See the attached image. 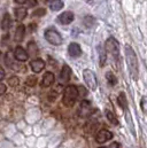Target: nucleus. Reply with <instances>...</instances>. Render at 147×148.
I'll return each instance as SVG.
<instances>
[{
    "label": "nucleus",
    "mask_w": 147,
    "mask_h": 148,
    "mask_svg": "<svg viewBox=\"0 0 147 148\" xmlns=\"http://www.w3.org/2000/svg\"><path fill=\"white\" fill-rule=\"evenodd\" d=\"M37 82H38V79H37V77L36 76H29L28 77V79L25 80V84L28 85V86H35L37 84Z\"/></svg>",
    "instance_id": "nucleus-25"
},
{
    "label": "nucleus",
    "mask_w": 147,
    "mask_h": 148,
    "mask_svg": "<svg viewBox=\"0 0 147 148\" xmlns=\"http://www.w3.org/2000/svg\"><path fill=\"white\" fill-rule=\"evenodd\" d=\"M3 78H5V71H3L2 68H0V82H1Z\"/></svg>",
    "instance_id": "nucleus-33"
},
{
    "label": "nucleus",
    "mask_w": 147,
    "mask_h": 148,
    "mask_svg": "<svg viewBox=\"0 0 147 148\" xmlns=\"http://www.w3.org/2000/svg\"><path fill=\"white\" fill-rule=\"evenodd\" d=\"M105 47H106V52L110 53L116 60L120 58V44L114 37H109L106 40Z\"/></svg>",
    "instance_id": "nucleus-3"
},
{
    "label": "nucleus",
    "mask_w": 147,
    "mask_h": 148,
    "mask_svg": "<svg viewBox=\"0 0 147 148\" xmlns=\"http://www.w3.org/2000/svg\"><path fill=\"white\" fill-rule=\"evenodd\" d=\"M14 56H15V59H16L17 61H27L28 58H29L28 52H27L23 47H21V46H17V47L15 48V51H14Z\"/></svg>",
    "instance_id": "nucleus-8"
},
{
    "label": "nucleus",
    "mask_w": 147,
    "mask_h": 148,
    "mask_svg": "<svg viewBox=\"0 0 147 148\" xmlns=\"http://www.w3.org/2000/svg\"><path fill=\"white\" fill-rule=\"evenodd\" d=\"M19 83H20V79H19V77H16V76H13V77H10L9 79H8V84H9V86H17L19 85Z\"/></svg>",
    "instance_id": "nucleus-26"
},
{
    "label": "nucleus",
    "mask_w": 147,
    "mask_h": 148,
    "mask_svg": "<svg viewBox=\"0 0 147 148\" xmlns=\"http://www.w3.org/2000/svg\"><path fill=\"white\" fill-rule=\"evenodd\" d=\"M140 107H142V110L144 111L145 114H147V97L144 95L142 98V101H140Z\"/></svg>",
    "instance_id": "nucleus-27"
},
{
    "label": "nucleus",
    "mask_w": 147,
    "mask_h": 148,
    "mask_svg": "<svg viewBox=\"0 0 147 148\" xmlns=\"http://www.w3.org/2000/svg\"><path fill=\"white\" fill-rule=\"evenodd\" d=\"M109 148H120V144H118V143H116V141H114V143H111V144H110Z\"/></svg>",
    "instance_id": "nucleus-31"
},
{
    "label": "nucleus",
    "mask_w": 147,
    "mask_h": 148,
    "mask_svg": "<svg viewBox=\"0 0 147 148\" xmlns=\"http://www.w3.org/2000/svg\"><path fill=\"white\" fill-rule=\"evenodd\" d=\"M10 27H12V17L8 13H6L2 17V21H1V29L2 30H8Z\"/></svg>",
    "instance_id": "nucleus-17"
},
{
    "label": "nucleus",
    "mask_w": 147,
    "mask_h": 148,
    "mask_svg": "<svg viewBox=\"0 0 147 148\" xmlns=\"http://www.w3.org/2000/svg\"><path fill=\"white\" fill-rule=\"evenodd\" d=\"M38 54V47L35 41H30L28 44V55L30 56H36Z\"/></svg>",
    "instance_id": "nucleus-19"
},
{
    "label": "nucleus",
    "mask_w": 147,
    "mask_h": 148,
    "mask_svg": "<svg viewBox=\"0 0 147 148\" xmlns=\"http://www.w3.org/2000/svg\"><path fill=\"white\" fill-rule=\"evenodd\" d=\"M74 18H75L74 13H71V12H65V13H62V14L59 15V17H58V22H59L60 24L68 25V24H70V23L73 22Z\"/></svg>",
    "instance_id": "nucleus-7"
},
{
    "label": "nucleus",
    "mask_w": 147,
    "mask_h": 148,
    "mask_svg": "<svg viewBox=\"0 0 147 148\" xmlns=\"http://www.w3.org/2000/svg\"><path fill=\"white\" fill-rule=\"evenodd\" d=\"M45 39L49 44H52L54 46H59V45L62 44V37H61V35L56 30H54V29H47L45 31Z\"/></svg>",
    "instance_id": "nucleus-4"
},
{
    "label": "nucleus",
    "mask_w": 147,
    "mask_h": 148,
    "mask_svg": "<svg viewBox=\"0 0 147 148\" xmlns=\"http://www.w3.org/2000/svg\"><path fill=\"white\" fill-rule=\"evenodd\" d=\"M49 7H51V9H52L53 12H58V10L62 9L63 2H62V0H52V1L49 2Z\"/></svg>",
    "instance_id": "nucleus-20"
},
{
    "label": "nucleus",
    "mask_w": 147,
    "mask_h": 148,
    "mask_svg": "<svg viewBox=\"0 0 147 148\" xmlns=\"http://www.w3.org/2000/svg\"><path fill=\"white\" fill-rule=\"evenodd\" d=\"M125 55H126V63L129 67V73L131 75L133 80H138V59L135 53V51L131 48V46H125Z\"/></svg>",
    "instance_id": "nucleus-1"
},
{
    "label": "nucleus",
    "mask_w": 147,
    "mask_h": 148,
    "mask_svg": "<svg viewBox=\"0 0 147 148\" xmlns=\"http://www.w3.org/2000/svg\"><path fill=\"white\" fill-rule=\"evenodd\" d=\"M94 23H95V20H94V17H92V16H86V17L84 18V24H85V27H87V28H92V27L94 25Z\"/></svg>",
    "instance_id": "nucleus-24"
},
{
    "label": "nucleus",
    "mask_w": 147,
    "mask_h": 148,
    "mask_svg": "<svg viewBox=\"0 0 147 148\" xmlns=\"http://www.w3.org/2000/svg\"><path fill=\"white\" fill-rule=\"evenodd\" d=\"M77 91H78V97L82 95V97H85L87 95V91L84 86H77Z\"/></svg>",
    "instance_id": "nucleus-28"
},
{
    "label": "nucleus",
    "mask_w": 147,
    "mask_h": 148,
    "mask_svg": "<svg viewBox=\"0 0 147 148\" xmlns=\"http://www.w3.org/2000/svg\"><path fill=\"white\" fill-rule=\"evenodd\" d=\"M27 3H28V7H34L37 3V0H28Z\"/></svg>",
    "instance_id": "nucleus-30"
},
{
    "label": "nucleus",
    "mask_w": 147,
    "mask_h": 148,
    "mask_svg": "<svg viewBox=\"0 0 147 148\" xmlns=\"http://www.w3.org/2000/svg\"><path fill=\"white\" fill-rule=\"evenodd\" d=\"M14 13H15V18H16L17 21H22V20L25 18V16H27V14H28V10H27V8H24V7H19V8H16V9L14 10Z\"/></svg>",
    "instance_id": "nucleus-16"
},
{
    "label": "nucleus",
    "mask_w": 147,
    "mask_h": 148,
    "mask_svg": "<svg viewBox=\"0 0 147 148\" xmlns=\"http://www.w3.org/2000/svg\"><path fill=\"white\" fill-rule=\"evenodd\" d=\"M68 53L71 58H78L82 55V49H80V46L77 44V42H71L68 47Z\"/></svg>",
    "instance_id": "nucleus-11"
},
{
    "label": "nucleus",
    "mask_w": 147,
    "mask_h": 148,
    "mask_svg": "<svg viewBox=\"0 0 147 148\" xmlns=\"http://www.w3.org/2000/svg\"><path fill=\"white\" fill-rule=\"evenodd\" d=\"M28 0H15V2L16 3H20V5H22V3H25Z\"/></svg>",
    "instance_id": "nucleus-34"
},
{
    "label": "nucleus",
    "mask_w": 147,
    "mask_h": 148,
    "mask_svg": "<svg viewBox=\"0 0 147 148\" xmlns=\"http://www.w3.org/2000/svg\"><path fill=\"white\" fill-rule=\"evenodd\" d=\"M117 102H118V105L121 106V108L123 110H126V108H128V101H126V97H125V94L123 92L120 93V95L117 98Z\"/></svg>",
    "instance_id": "nucleus-18"
},
{
    "label": "nucleus",
    "mask_w": 147,
    "mask_h": 148,
    "mask_svg": "<svg viewBox=\"0 0 147 148\" xmlns=\"http://www.w3.org/2000/svg\"><path fill=\"white\" fill-rule=\"evenodd\" d=\"M70 77H71V68L68 64H65L62 67V70H61V74H60V80H61V83L69 82Z\"/></svg>",
    "instance_id": "nucleus-10"
},
{
    "label": "nucleus",
    "mask_w": 147,
    "mask_h": 148,
    "mask_svg": "<svg viewBox=\"0 0 147 148\" xmlns=\"http://www.w3.org/2000/svg\"><path fill=\"white\" fill-rule=\"evenodd\" d=\"M78 98V91H77V87L74 86V85H69L65 88L63 91V99H62V102L66 107H71L74 106L75 101L77 100Z\"/></svg>",
    "instance_id": "nucleus-2"
},
{
    "label": "nucleus",
    "mask_w": 147,
    "mask_h": 148,
    "mask_svg": "<svg viewBox=\"0 0 147 148\" xmlns=\"http://www.w3.org/2000/svg\"><path fill=\"white\" fill-rule=\"evenodd\" d=\"M45 13H46V9H44V8H39V9H37V10L34 12V15H35V16H43Z\"/></svg>",
    "instance_id": "nucleus-29"
},
{
    "label": "nucleus",
    "mask_w": 147,
    "mask_h": 148,
    "mask_svg": "<svg viewBox=\"0 0 147 148\" xmlns=\"http://www.w3.org/2000/svg\"><path fill=\"white\" fill-rule=\"evenodd\" d=\"M5 62H6V66L7 67H9L10 69H13V70H19L20 68H21V66H20V63H19V61H14L12 58H10V55H9V53H7L6 54V56H5Z\"/></svg>",
    "instance_id": "nucleus-12"
},
{
    "label": "nucleus",
    "mask_w": 147,
    "mask_h": 148,
    "mask_svg": "<svg viewBox=\"0 0 147 148\" xmlns=\"http://www.w3.org/2000/svg\"><path fill=\"white\" fill-rule=\"evenodd\" d=\"M106 116H107V119L113 125H117V124H118V121H117V118H116V116H115V114H114L113 111H110L107 109V110H106Z\"/></svg>",
    "instance_id": "nucleus-21"
},
{
    "label": "nucleus",
    "mask_w": 147,
    "mask_h": 148,
    "mask_svg": "<svg viewBox=\"0 0 147 148\" xmlns=\"http://www.w3.org/2000/svg\"><path fill=\"white\" fill-rule=\"evenodd\" d=\"M106 78H107V82H108V84H109L110 86H114V85L117 84V78L114 76L113 73L108 71V73L106 74Z\"/></svg>",
    "instance_id": "nucleus-22"
},
{
    "label": "nucleus",
    "mask_w": 147,
    "mask_h": 148,
    "mask_svg": "<svg viewBox=\"0 0 147 148\" xmlns=\"http://www.w3.org/2000/svg\"><path fill=\"white\" fill-rule=\"evenodd\" d=\"M113 138V133L108 131V130H106V129H101V130H99L98 132H97V134H95V140H97V143H99V144H104V143H106V141H108Z\"/></svg>",
    "instance_id": "nucleus-6"
},
{
    "label": "nucleus",
    "mask_w": 147,
    "mask_h": 148,
    "mask_svg": "<svg viewBox=\"0 0 147 148\" xmlns=\"http://www.w3.org/2000/svg\"><path fill=\"white\" fill-rule=\"evenodd\" d=\"M54 75L53 73H51V71H47L46 74L44 75V77H43V82H41V85H43V87H48V86H51L53 83H54Z\"/></svg>",
    "instance_id": "nucleus-13"
},
{
    "label": "nucleus",
    "mask_w": 147,
    "mask_h": 148,
    "mask_svg": "<svg viewBox=\"0 0 147 148\" xmlns=\"http://www.w3.org/2000/svg\"><path fill=\"white\" fill-rule=\"evenodd\" d=\"M83 77H84V80H85V84L87 85V87L91 88L92 91H94L98 86L95 74L90 69H85V70H83Z\"/></svg>",
    "instance_id": "nucleus-5"
},
{
    "label": "nucleus",
    "mask_w": 147,
    "mask_h": 148,
    "mask_svg": "<svg viewBox=\"0 0 147 148\" xmlns=\"http://www.w3.org/2000/svg\"><path fill=\"white\" fill-rule=\"evenodd\" d=\"M5 92H6V86L1 84V85H0V95H2Z\"/></svg>",
    "instance_id": "nucleus-32"
},
{
    "label": "nucleus",
    "mask_w": 147,
    "mask_h": 148,
    "mask_svg": "<svg viewBox=\"0 0 147 148\" xmlns=\"http://www.w3.org/2000/svg\"><path fill=\"white\" fill-rule=\"evenodd\" d=\"M24 35H25V27L23 24L17 25L16 31H15V41L21 42L23 40V38H24Z\"/></svg>",
    "instance_id": "nucleus-15"
},
{
    "label": "nucleus",
    "mask_w": 147,
    "mask_h": 148,
    "mask_svg": "<svg viewBox=\"0 0 147 148\" xmlns=\"http://www.w3.org/2000/svg\"><path fill=\"white\" fill-rule=\"evenodd\" d=\"M30 67L32 69L34 73L36 74H39L44 68H45V61L41 60V59H35L30 62Z\"/></svg>",
    "instance_id": "nucleus-9"
},
{
    "label": "nucleus",
    "mask_w": 147,
    "mask_h": 148,
    "mask_svg": "<svg viewBox=\"0 0 147 148\" xmlns=\"http://www.w3.org/2000/svg\"><path fill=\"white\" fill-rule=\"evenodd\" d=\"M99 148H106V147H99Z\"/></svg>",
    "instance_id": "nucleus-35"
},
{
    "label": "nucleus",
    "mask_w": 147,
    "mask_h": 148,
    "mask_svg": "<svg viewBox=\"0 0 147 148\" xmlns=\"http://www.w3.org/2000/svg\"><path fill=\"white\" fill-rule=\"evenodd\" d=\"M98 52H99V56H100V66H104L105 62H106V51L99 46Z\"/></svg>",
    "instance_id": "nucleus-23"
},
{
    "label": "nucleus",
    "mask_w": 147,
    "mask_h": 148,
    "mask_svg": "<svg viewBox=\"0 0 147 148\" xmlns=\"http://www.w3.org/2000/svg\"><path fill=\"white\" fill-rule=\"evenodd\" d=\"M91 112V103L86 100L80 102V107H79V114L80 116H87Z\"/></svg>",
    "instance_id": "nucleus-14"
}]
</instances>
